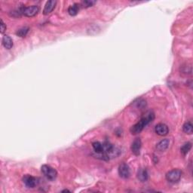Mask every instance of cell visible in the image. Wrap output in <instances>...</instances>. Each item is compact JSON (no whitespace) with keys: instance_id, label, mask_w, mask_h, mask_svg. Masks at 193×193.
Masks as SVG:
<instances>
[{"instance_id":"obj_1","label":"cell","mask_w":193,"mask_h":193,"mask_svg":"<svg viewBox=\"0 0 193 193\" xmlns=\"http://www.w3.org/2000/svg\"><path fill=\"white\" fill-rule=\"evenodd\" d=\"M155 118V115L152 111H149L142 117L138 123L135 124L131 128V132L132 134H137L143 131V128L149 124L151 123Z\"/></svg>"},{"instance_id":"obj_2","label":"cell","mask_w":193,"mask_h":193,"mask_svg":"<svg viewBox=\"0 0 193 193\" xmlns=\"http://www.w3.org/2000/svg\"><path fill=\"white\" fill-rule=\"evenodd\" d=\"M41 171L42 173L44 174V176L46 177L48 180H51V181H53V180L57 178V172L52 167L45 164V165L42 166Z\"/></svg>"},{"instance_id":"obj_3","label":"cell","mask_w":193,"mask_h":193,"mask_svg":"<svg viewBox=\"0 0 193 193\" xmlns=\"http://www.w3.org/2000/svg\"><path fill=\"white\" fill-rule=\"evenodd\" d=\"M182 177V171L178 169L172 170V171H169L166 174V179L168 182H171V183H175L177 182L180 180Z\"/></svg>"},{"instance_id":"obj_4","label":"cell","mask_w":193,"mask_h":193,"mask_svg":"<svg viewBox=\"0 0 193 193\" xmlns=\"http://www.w3.org/2000/svg\"><path fill=\"white\" fill-rule=\"evenodd\" d=\"M23 182L28 188H35L37 186L38 180L36 177L27 174L23 178Z\"/></svg>"},{"instance_id":"obj_5","label":"cell","mask_w":193,"mask_h":193,"mask_svg":"<svg viewBox=\"0 0 193 193\" xmlns=\"http://www.w3.org/2000/svg\"><path fill=\"white\" fill-rule=\"evenodd\" d=\"M38 8L36 6H31L28 7H24L23 10V15L26 17H33L36 15L38 12Z\"/></svg>"},{"instance_id":"obj_6","label":"cell","mask_w":193,"mask_h":193,"mask_svg":"<svg viewBox=\"0 0 193 193\" xmlns=\"http://www.w3.org/2000/svg\"><path fill=\"white\" fill-rule=\"evenodd\" d=\"M130 168L125 163L120 164L119 167V174L122 178L127 179L130 177Z\"/></svg>"},{"instance_id":"obj_7","label":"cell","mask_w":193,"mask_h":193,"mask_svg":"<svg viewBox=\"0 0 193 193\" xmlns=\"http://www.w3.org/2000/svg\"><path fill=\"white\" fill-rule=\"evenodd\" d=\"M155 131L158 135L163 137V136H166V135L168 134V132H169V129H168V127L165 124L159 123L155 126Z\"/></svg>"},{"instance_id":"obj_8","label":"cell","mask_w":193,"mask_h":193,"mask_svg":"<svg viewBox=\"0 0 193 193\" xmlns=\"http://www.w3.org/2000/svg\"><path fill=\"white\" fill-rule=\"evenodd\" d=\"M56 4H57V2L54 1V0H50V1L47 2L43 10L44 15H48L51 12H52V11L54 9V8H55Z\"/></svg>"},{"instance_id":"obj_9","label":"cell","mask_w":193,"mask_h":193,"mask_svg":"<svg viewBox=\"0 0 193 193\" xmlns=\"http://www.w3.org/2000/svg\"><path fill=\"white\" fill-rule=\"evenodd\" d=\"M141 140L140 138H137L136 140H134V141L133 142L132 145H131V151H132L134 155H138L140 154V149H141Z\"/></svg>"},{"instance_id":"obj_10","label":"cell","mask_w":193,"mask_h":193,"mask_svg":"<svg viewBox=\"0 0 193 193\" xmlns=\"http://www.w3.org/2000/svg\"><path fill=\"white\" fill-rule=\"evenodd\" d=\"M170 141L168 139H164L161 140L157 145H156V149L160 151V152H163V151H165L167 149L169 146Z\"/></svg>"},{"instance_id":"obj_11","label":"cell","mask_w":193,"mask_h":193,"mask_svg":"<svg viewBox=\"0 0 193 193\" xmlns=\"http://www.w3.org/2000/svg\"><path fill=\"white\" fill-rule=\"evenodd\" d=\"M2 45L6 49H11L13 47V41H12L11 38L7 35L3 36Z\"/></svg>"},{"instance_id":"obj_12","label":"cell","mask_w":193,"mask_h":193,"mask_svg":"<svg viewBox=\"0 0 193 193\" xmlns=\"http://www.w3.org/2000/svg\"><path fill=\"white\" fill-rule=\"evenodd\" d=\"M137 178L139 179L140 181L146 182L148 180V172L146 169H140L138 171Z\"/></svg>"},{"instance_id":"obj_13","label":"cell","mask_w":193,"mask_h":193,"mask_svg":"<svg viewBox=\"0 0 193 193\" xmlns=\"http://www.w3.org/2000/svg\"><path fill=\"white\" fill-rule=\"evenodd\" d=\"M79 6L78 4H73L68 8V13L71 16H75L79 13Z\"/></svg>"},{"instance_id":"obj_14","label":"cell","mask_w":193,"mask_h":193,"mask_svg":"<svg viewBox=\"0 0 193 193\" xmlns=\"http://www.w3.org/2000/svg\"><path fill=\"white\" fill-rule=\"evenodd\" d=\"M182 130H183V131L186 134H192L193 132V125L192 122H188L184 124L183 127H182Z\"/></svg>"},{"instance_id":"obj_15","label":"cell","mask_w":193,"mask_h":193,"mask_svg":"<svg viewBox=\"0 0 193 193\" xmlns=\"http://www.w3.org/2000/svg\"><path fill=\"white\" fill-rule=\"evenodd\" d=\"M92 146L96 153H101L103 152V143L100 142H94L92 143Z\"/></svg>"},{"instance_id":"obj_16","label":"cell","mask_w":193,"mask_h":193,"mask_svg":"<svg viewBox=\"0 0 193 193\" xmlns=\"http://www.w3.org/2000/svg\"><path fill=\"white\" fill-rule=\"evenodd\" d=\"M192 148V143H186L185 144L182 145V146L180 149V151L183 155H186L188 152H189Z\"/></svg>"},{"instance_id":"obj_17","label":"cell","mask_w":193,"mask_h":193,"mask_svg":"<svg viewBox=\"0 0 193 193\" xmlns=\"http://www.w3.org/2000/svg\"><path fill=\"white\" fill-rule=\"evenodd\" d=\"M29 27H22V28H20V29L17 30L16 34L18 36H20V37H25V36L27 35L28 32H29Z\"/></svg>"},{"instance_id":"obj_18","label":"cell","mask_w":193,"mask_h":193,"mask_svg":"<svg viewBox=\"0 0 193 193\" xmlns=\"http://www.w3.org/2000/svg\"><path fill=\"white\" fill-rule=\"evenodd\" d=\"M96 2L95 1H84L82 2V6H83L84 7H90V6H92L93 5L95 4Z\"/></svg>"},{"instance_id":"obj_19","label":"cell","mask_w":193,"mask_h":193,"mask_svg":"<svg viewBox=\"0 0 193 193\" xmlns=\"http://www.w3.org/2000/svg\"><path fill=\"white\" fill-rule=\"evenodd\" d=\"M6 24H5V23L3 22L2 20H1V33H3L6 30Z\"/></svg>"},{"instance_id":"obj_20","label":"cell","mask_w":193,"mask_h":193,"mask_svg":"<svg viewBox=\"0 0 193 193\" xmlns=\"http://www.w3.org/2000/svg\"><path fill=\"white\" fill-rule=\"evenodd\" d=\"M63 192H69V190H64Z\"/></svg>"}]
</instances>
